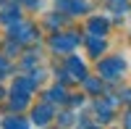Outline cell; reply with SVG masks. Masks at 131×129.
Segmentation results:
<instances>
[{
	"instance_id": "1",
	"label": "cell",
	"mask_w": 131,
	"mask_h": 129,
	"mask_svg": "<svg viewBox=\"0 0 131 129\" xmlns=\"http://www.w3.org/2000/svg\"><path fill=\"white\" fill-rule=\"evenodd\" d=\"M123 69H126V61L123 58H107L100 63V74L105 79H118V77H123Z\"/></svg>"
},
{
	"instance_id": "2",
	"label": "cell",
	"mask_w": 131,
	"mask_h": 129,
	"mask_svg": "<svg viewBox=\"0 0 131 129\" xmlns=\"http://www.w3.org/2000/svg\"><path fill=\"white\" fill-rule=\"evenodd\" d=\"M76 45V37H52V48L55 50H71Z\"/></svg>"
},
{
	"instance_id": "3",
	"label": "cell",
	"mask_w": 131,
	"mask_h": 129,
	"mask_svg": "<svg viewBox=\"0 0 131 129\" xmlns=\"http://www.w3.org/2000/svg\"><path fill=\"white\" fill-rule=\"evenodd\" d=\"M50 116H52L50 105H39V108L34 111V124H47V121H50Z\"/></svg>"
},
{
	"instance_id": "4",
	"label": "cell",
	"mask_w": 131,
	"mask_h": 129,
	"mask_svg": "<svg viewBox=\"0 0 131 129\" xmlns=\"http://www.w3.org/2000/svg\"><path fill=\"white\" fill-rule=\"evenodd\" d=\"M89 29H92V32H100V37H102L105 32H107V21H105V19H92V21H89Z\"/></svg>"
},
{
	"instance_id": "5",
	"label": "cell",
	"mask_w": 131,
	"mask_h": 129,
	"mask_svg": "<svg viewBox=\"0 0 131 129\" xmlns=\"http://www.w3.org/2000/svg\"><path fill=\"white\" fill-rule=\"evenodd\" d=\"M47 100H52V103H63V100H66V90H60V87L50 90V92H47Z\"/></svg>"
},
{
	"instance_id": "6",
	"label": "cell",
	"mask_w": 131,
	"mask_h": 129,
	"mask_svg": "<svg viewBox=\"0 0 131 129\" xmlns=\"http://www.w3.org/2000/svg\"><path fill=\"white\" fill-rule=\"evenodd\" d=\"M0 19H3L5 24H8V21H16V19H18V11H16V8H8V11H3V16H0Z\"/></svg>"
},
{
	"instance_id": "7",
	"label": "cell",
	"mask_w": 131,
	"mask_h": 129,
	"mask_svg": "<svg viewBox=\"0 0 131 129\" xmlns=\"http://www.w3.org/2000/svg\"><path fill=\"white\" fill-rule=\"evenodd\" d=\"M3 126H26V121H24V119H16V116H10V119L3 121Z\"/></svg>"
},
{
	"instance_id": "8",
	"label": "cell",
	"mask_w": 131,
	"mask_h": 129,
	"mask_svg": "<svg viewBox=\"0 0 131 129\" xmlns=\"http://www.w3.org/2000/svg\"><path fill=\"white\" fill-rule=\"evenodd\" d=\"M89 48H92V53L97 56L100 50H105V42H100V40H89Z\"/></svg>"
},
{
	"instance_id": "9",
	"label": "cell",
	"mask_w": 131,
	"mask_h": 129,
	"mask_svg": "<svg viewBox=\"0 0 131 129\" xmlns=\"http://www.w3.org/2000/svg\"><path fill=\"white\" fill-rule=\"evenodd\" d=\"M86 84V90H92V92H97V90H100V84H97L94 79H89V82H84Z\"/></svg>"
},
{
	"instance_id": "10",
	"label": "cell",
	"mask_w": 131,
	"mask_h": 129,
	"mask_svg": "<svg viewBox=\"0 0 131 129\" xmlns=\"http://www.w3.org/2000/svg\"><path fill=\"white\" fill-rule=\"evenodd\" d=\"M0 71H8V63H5L3 58H0Z\"/></svg>"
},
{
	"instance_id": "11",
	"label": "cell",
	"mask_w": 131,
	"mask_h": 129,
	"mask_svg": "<svg viewBox=\"0 0 131 129\" xmlns=\"http://www.w3.org/2000/svg\"><path fill=\"white\" fill-rule=\"evenodd\" d=\"M126 126H131V113H128V116H126Z\"/></svg>"
},
{
	"instance_id": "12",
	"label": "cell",
	"mask_w": 131,
	"mask_h": 129,
	"mask_svg": "<svg viewBox=\"0 0 131 129\" xmlns=\"http://www.w3.org/2000/svg\"><path fill=\"white\" fill-rule=\"evenodd\" d=\"M0 98H3V90H0Z\"/></svg>"
}]
</instances>
